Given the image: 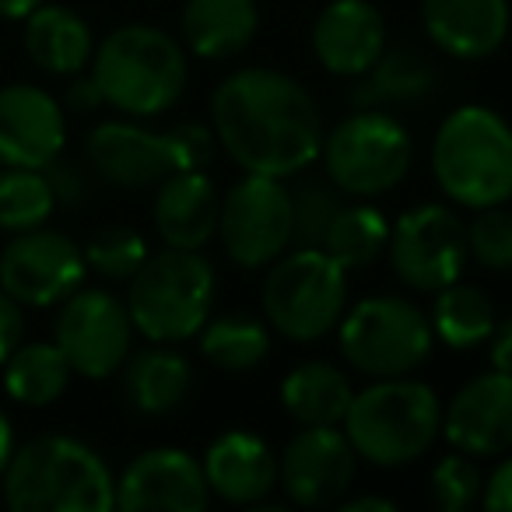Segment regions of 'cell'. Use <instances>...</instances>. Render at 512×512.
I'll return each instance as SVG.
<instances>
[{"instance_id": "9a60e30c", "label": "cell", "mask_w": 512, "mask_h": 512, "mask_svg": "<svg viewBox=\"0 0 512 512\" xmlns=\"http://www.w3.org/2000/svg\"><path fill=\"white\" fill-rule=\"evenodd\" d=\"M211 502L204 463L176 446L141 453L116 481V505L127 512H204Z\"/></svg>"}, {"instance_id": "ee69618b", "label": "cell", "mask_w": 512, "mask_h": 512, "mask_svg": "<svg viewBox=\"0 0 512 512\" xmlns=\"http://www.w3.org/2000/svg\"><path fill=\"white\" fill-rule=\"evenodd\" d=\"M39 4H46V0H0V18H8V22H25Z\"/></svg>"}, {"instance_id": "6da1fadb", "label": "cell", "mask_w": 512, "mask_h": 512, "mask_svg": "<svg viewBox=\"0 0 512 512\" xmlns=\"http://www.w3.org/2000/svg\"><path fill=\"white\" fill-rule=\"evenodd\" d=\"M218 148L242 172L302 176L323 151V113L313 92L278 67H239L211 95Z\"/></svg>"}, {"instance_id": "f1b7e54d", "label": "cell", "mask_w": 512, "mask_h": 512, "mask_svg": "<svg viewBox=\"0 0 512 512\" xmlns=\"http://www.w3.org/2000/svg\"><path fill=\"white\" fill-rule=\"evenodd\" d=\"M71 376L74 369L57 348V341L18 344L4 362V390L25 407H50L53 400L64 397Z\"/></svg>"}, {"instance_id": "8992f818", "label": "cell", "mask_w": 512, "mask_h": 512, "mask_svg": "<svg viewBox=\"0 0 512 512\" xmlns=\"http://www.w3.org/2000/svg\"><path fill=\"white\" fill-rule=\"evenodd\" d=\"M127 313L151 344H179L200 334L214 306V267L200 249L165 246L148 253L127 281Z\"/></svg>"}, {"instance_id": "8d00e7d4", "label": "cell", "mask_w": 512, "mask_h": 512, "mask_svg": "<svg viewBox=\"0 0 512 512\" xmlns=\"http://www.w3.org/2000/svg\"><path fill=\"white\" fill-rule=\"evenodd\" d=\"M165 144H169V155H172V169L186 172V169H207L214 158V148H218V137H214L211 123H197V120H186L176 123V127L162 130Z\"/></svg>"}, {"instance_id": "83f0119b", "label": "cell", "mask_w": 512, "mask_h": 512, "mask_svg": "<svg viewBox=\"0 0 512 512\" xmlns=\"http://www.w3.org/2000/svg\"><path fill=\"white\" fill-rule=\"evenodd\" d=\"M197 348L214 369L249 372L271 355V323L253 313H221L200 327Z\"/></svg>"}, {"instance_id": "7402d4cb", "label": "cell", "mask_w": 512, "mask_h": 512, "mask_svg": "<svg viewBox=\"0 0 512 512\" xmlns=\"http://www.w3.org/2000/svg\"><path fill=\"white\" fill-rule=\"evenodd\" d=\"M221 197L214 179L204 169L172 172L158 183L151 221L165 246L204 249L218 235Z\"/></svg>"}, {"instance_id": "d6986e66", "label": "cell", "mask_w": 512, "mask_h": 512, "mask_svg": "<svg viewBox=\"0 0 512 512\" xmlns=\"http://www.w3.org/2000/svg\"><path fill=\"white\" fill-rule=\"evenodd\" d=\"M386 50V18L369 0H330L313 22V53L337 78H362Z\"/></svg>"}, {"instance_id": "2e32d148", "label": "cell", "mask_w": 512, "mask_h": 512, "mask_svg": "<svg viewBox=\"0 0 512 512\" xmlns=\"http://www.w3.org/2000/svg\"><path fill=\"white\" fill-rule=\"evenodd\" d=\"M442 435L470 456H502L512 449V372H481L442 407Z\"/></svg>"}, {"instance_id": "ab89813d", "label": "cell", "mask_w": 512, "mask_h": 512, "mask_svg": "<svg viewBox=\"0 0 512 512\" xmlns=\"http://www.w3.org/2000/svg\"><path fill=\"white\" fill-rule=\"evenodd\" d=\"M60 106L71 109V113L88 116V113H95L99 106H106V99H102V92H99V85H95L92 74H74L71 85H67V92H64V102H60Z\"/></svg>"}, {"instance_id": "5b68a950", "label": "cell", "mask_w": 512, "mask_h": 512, "mask_svg": "<svg viewBox=\"0 0 512 512\" xmlns=\"http://www.w3.org/2000/svg\"><path fill=\"white\" fill-rule=\"evenodd\" d=\"M341 425L358 460L376 467H404L421 460L442 435V400L421 379H376L355 393Z\"/></svg>"}, {"instance_id": "ffe728a7", "label": "cell", "mask_w": 512, "mask_h": 512, "mask_svg": "<svg viewBox=\"0 0 512 512\" xmlns=\"http://www.w3.org/2000/svg\"><path fill=\"white\" fill-rule=\"evenodd\" d=\"M421 25L439 53L488 60L509 36V0H421Z\"/></svg>"}, {"instance_id": "d6a6232c", "label": "cell", "mask_w": 512, "mask_h": 512, "mask_svg": "<svg viewBox=\"0 0 512 512\" xmlns=\"http://www.w3.org/2000/svg\"><path fill=\"white\" fill-rule=\"evenodd\" d=\"M88 271L102 274L106 281H130L148 260V242L130 225H106L81 246Z\"/></svg>"}, {"instance_id": "74e56055", "label": "cell", "mask_w": 512, "mask_h": 512, "mask_svg": "<svg viewBox=\"0 0 512 512\" xmlns=\"http://www.w3.org/2000/svg\"><path fill=\"white\" fill-rule=\"evenodd\" d=\"M43 172H46V179H50L57 204L78 207V204H85L88 193H92V183H88V169H81L78 162H64V158H53V162L46 165Z\"/></svg>"}, {"instance_id": "cb8c5ba5", "label": "cell", "mask_w": 512, "mask_h": 512, "mask_svg": "<svg viewBox=\"0 0 512 512\" xmlns=\"http://www.w3.org/2000/svg\"><path fill=\"white\" fill-rule=\"evenodd\" d=\"M439 85L435 64L414 46H386L383 57L355 78L348 102L355 109H400L418 106Z\"/></svg>"}, {"instance_id": "8fae6325", "label": "cell", "mask_w": 512, "mask_h": 512, "mask_svg": "<svg viewBox=\"0 0 512 512\" xmlns=\"http://www.w3.org/2000/svg\"><path fill=\"white\" fill-rule=\"evenodd\" d=\"M390 267L407 288L435 295L453 285L467 264V225L449 204H418L390 225Z\"/></svg>"}, {"instance_id": "d590c367", "label": "cell", "mask_w": 512, "mask_h": 512, "mask_svg": "<svg viewBox=\"0 0 512 512\" xmlns=\"http://www.w3.org/2000/svg\"><path fill=\"white\" fill-rule=\"evenodd\" d=\"M467 253L484 271H512V211L502 204L481 207L467 225Z\"/></svg>"}, {"instance_id": "9c48e42d", "label": "cell", "mask_w": 512, "mask_h": 512, "mask_svg": "<svg viewBox=\"0 0 512 512\" xmlns=\"http://www.w3.org/2000/svg\"><path fill=\"white\" fill-rule=\"evenodd\" d=\"M323 172L348 197H383L411 172L414 144L386 109H355L323 137Z\"/></svg>"}, {"instance_id": "603a6c76", "label": "cell", "mask_w": 512, "mask_h": 512, "mask_svg": "<svg viewBox=\"0 0 512 512\" xmlns=\"http://www.w3.org/2000/svg\"><path fill=\"white\" fill-rule=\"evenodd\" d=\"M260 29L256 0H186L179 15V43L200 60H235Z\"/></svg>"}, {"instance_id": "b9f144b4", "label": "cell", "mask_w": 512, "mask_h": 512, "mask_svg": "<svg viewBox=\"0 0 512 512\" xmlns=\"http://www.w3.org/2000/svg\"><path fill=\"white\" fill-rule=\"evenodd\" d=\"M488 362L498 372H512V316H505L502 323H495L488 337Z\"/></svg>"}, {"instance_id": "30bf717a", "label": "cell", "mask_w": 512, "mask_h": 512, "mask_svg": "<svg viewBox=\"0 0 512 512\" xmlns=\"http://www.w3.org/2000/svg\"><path fill=\"white\" fill-rule=\"evenodd\" d=\"M218 239L225 256L242 271H264L292 249V197L274 176L246 172L221 197Z\"/></svg>"}, {"instance_id": "7bdbcfd3", "label": "cell", "mask_w": 512, "mask_h": 512, "mask_svg": "<svg viewBox=\"0 0 512 512\" xmlns=\"http://www.w3.org/2000/svg\"><path fill=\"white\" fill-rule=\"evenodd\" d=\"M337 509L341 512H397V502L383 495H355V498L344 495L341 502H337Z\"/></svg>"}, {"instance_id": "277c9868", "label": "cell", "mask_w": 512, "mask_h": 512, "mask_svg": "<svg viewBox=\"0 0 512 512\" xmlns=\"http://www.w3.org/2000/svg\"><path fill=\"white\" fill-rule=\"evenodd\" d=\"M439 190L467 211L512 200V127L488 106H460L432 141Z\"/></svg>"}, {"instance_id": "60d3db41", "label": "cell", "mask_w": 512, "mask_h": 512, "mask_svg": "<svg viewBox=\"0 0 512 512\" xmlns=\"http://www.w3.org/2000/svg\"><path fill=\"white\" fill-rule=\"evenodd\" d=\"M481 502L488 505V509L512 512V456H505V460L491 470L488 484H484V491H481Z\"/></svg>"}, {"instance_id": "1f68e13d", "label": "cell", "mask_w": 512, "mask_h": 512, "mask_svg": "<svg viewBox=\"0 0 512 512\" xmlns=\"http://www.w3.org/2000/svg\"><path fill=\"white\" fill-rule=\"evenodd\" d=\"M57 197L43 169H18L8 165L0 172V228L4 232H29L50 221Z\"/></svg>"}, {"instance_id": "4dcf8cb0", "label": "cell", "mask_w": 512, "mask_h": 512, "mask_svg": "<svg viewBox=\"0 0 512 512\" xmlns=\"http://www.w3.org/2000/svg\"><path fill=\"white\" fill-rule=\"evenodd\" d=\"M386 242H390V221L383 218V211L369 204H344L337 218L330 221L320 249L351 274L376 264L386 253Z\"/></svg>"}, {"instance_id": "7a4b0ae2", "label": "cell", "mask_w": 512, "mask_h": 512, "mask_svg": "<svg viewBox=\"0 0 512 512\" xmlns=\"http://www.w3.org/2000/svg\"><path fill=\"white\" fill-rule=\"evenodd\" d=\"M15 512H109L116 481L106 460L71 435H39L15 449L0 474Z\"/></svg>"}, {"instance_id": "e0dca14e", "label": "cell", "mask_w": 512, "mask_h": 512, "mask_svg": "<svg viewBox=\"0 0 512 512\" xmlns=\"http://www.w3.org/2000/svg\"><path fill=\"white\" fill-rule=\"evenodd\" d=\"M67 144L60 99L39 85L0 88V162L18 169H46Z\"/></svg>"}, {"instance_id": "f6af8a7d", "label": "cell", "mask_w": 512, "mask_h": 512, "mask_svg": "<svg viewBox=\"0 0 512 512\" xmlns=\"http://www.w3.org/2000/svg\"><path fill=\"white\" fill-rule=\"evenodd\" d=\"M11 453H15V428H11V418L4 414V407H0V474L8 467Z\"/></svg>"}, {"instance_id": "ac0fdd59", "label": "cell", "mask_w": 512, "mask_h": 512, "mask_svg": "<svg viewBox=\"0 0 512 512\" xmlns=\"http://www.w3.org/2000/svg\"><path fill=\"white\" fill-rule=\"evenodd\" d=\"M85 158L95 176L123 190H148L176 172L165 134L123 120H109L88 130Z\"/></svg>"}, {"instance_id": "484cf974", "label": "cell", "mask_w": 512, "mask_h": 512, "mask_svg": "<svg viewBox=\"0 0 512 512\" xmlns=\"http://www.w3.org/2000/svg\"><path fill=\"white\" fill-rule=\"evenodd\" d=\"M193 386V365L172 348H144L123 362V393L148 418L172 414Z\"/></svg>"}, {"instance_id": "7c38bea8", "label": "cell", "mask_w": 512, "mask_h": 512, "mask_svg": "<svg viewBox=\"0 0 512 512\" xmlns=\"http://www.w3.org/2000/svg\"><path fill=\"white\" fill-rule=\"evenodd\" d=\"M53 341L71 369L85 379H109L123 369L134 344V320L127 302L106 288H78L60 302Z\"/></svg>"}, {"instance_id": "836d02e7", "label": "cell", "mask_w": 512, "mask_h": 512, "mask_svg": "<svg viewBox=\"0 0 512 512\" xmlns=\"http://www.w3.org/2000/svg\"><path fill=\"white\" fill-rule=\"evenodd\" d=\"M292 197V246H323L330 221L341 211V190L330 179H299Z\"/></svg>"}, {"instance_id": "f546056e", "label": "cell", "mask_w": 512, "mask_h": 512, "mask_svg": "<svg viewBox=\"0 0 512 512\" xmlns=\"http://www.w3.org/2000/svg\"><path fill=\"white\" fill-rule=\"evenodd\" d=\"M432 334L453 351H474L488 344L495 330V306L477 285H463L460 278L453 285L439 288L432 302Z\"/></svg>"}, {"instance_id": "ba28073f", "label": "cell", "mask_w": 512, "mask_h": 512, "mask_svg": "<svg viewBox=\"0 0 512 512\" xmlns=\"http://www.w3.org/2000/svg\"><path fill=\"white\" fill-rule=\"evenodd\" d=\"M432 320L400 295H372L344 309L337 344L344 362L369 379L411 376L432 358Z\"/></svg>"}, {"instance_id": "4fadbf2b", "label": "cell", "mask_w": 512, "mask_h": 512, "mask_svg": "<svg viewBox=\"0 0 512 512\" xmlns=\"http://www.w3.org/2000/svg\"><path fill=\"white\" fill-rule=\"evenodd\" d=\"M85 274L88 264L78 242L46 225L15 232L0 253V288L29 309L60 306L85 285Z\"/></svg>"}, {"instance_id": "44dd1931", "label": "cell", "mask_w": 512, "mask_h": 512, "mask_svg": "<svg viewBox=\"0 0 512 512\" xmlns=\"http://www.w3.org/2000/svg\"><path fill=\"white\" fill-rule=\"evenodd\" d=\"M204 477L211 495H218L228 505H249L271 498L278 488V456L260 439L256 432L246 428H228L207 446L204 453Z\"/></svg>"}, {"instance_id": "4316f807", "label": "cell", "mask_w": 512, "mask_h": 512, "mask_svg": "<svg viewBox=\"0 0 512 512\" xmlns=\"http://www.w3.org/2000/svg\"><path fill=\"white\" fill-rule=\"evenodd\" d=\"M351 400H355V386H351L348 372L330 362H320V358L295 365L281 383V407L302 428L341 425Z\"/></svg>"}, {"instance_id": "3957f363", "label": "cell", "mask_w": 512, "mask_h": 512, "mask_svg": "<svg viewBox=\"0 0 512 512\" xmlns=\"http://www.w3.org/2000/svg\"><path fill=\"white\" fill-rule=\"evenodd\" d=\"M92 78L106 106L127 116H162L183 99L190 64L186 46L158 25L113 29L92 57Z\"/></svg>"}, {"instance_id": "52a82bcc", "label": "cell", "mask_w": 512, "mask_h": 512, "mask_svg": "<svg viewBox=\"0 0 512 512\" xmlns=\"http://www.w3.org/2000/svg\"><path fill=\"white\" fill-rule=\"evenodd\" d=\"M260 302L271 330L295 344H313L348 309V271L320 246H292L267 267Z\"/></svg>"}, {"instance_id": "f35d334b", "label": "cell", "mask_w": 512, "mask_h": 512, "mask_svg": "<svg viewBox=\"0 0 512 512\" xmlns=\"http://www.w3.org/2000/svg\"><path fill=\"white\" fill-rule=\"evenodd\" d=\"M22 337H25V306L0 288V365L8 362L11 351L22 344Z\"/></svg>"}, {"instance_id": "5bb4252c", "label": "cell", "mask_w": 512, "mask_h": 512, "mask_svg": "<svg viewBox=\"0 0 512 512\" xmlns=\"http://www.w3.org/2000/svg\"><path fill=\"white\" fill-rule=\"evenodd\" d=\"M358 453L337 425H306L278 456V488L299 509L337 505L355 484Z\"/></svg>"}, {"instance_id": "e575fe53", "label": "cell", "mask_w": 512, "mask_h": 512, "mask_svg": "<svg viewBox=\"0 0 512 512\" xmlns=\"http://www.w3.org/2000/svg\"><path fill=\"white\" fill-rule=\"evenodd\" d=\"M484 477L481 467L474 463L470 453H446L432 467V502L442 512H463L474 502H481Z\"/></svg>"}, {"instance_id": "d4e9b609", "label": "cell", "mask_w": 512, "mask_h": 512, "mask_svg": "<svg viewBox=\"0 0 512 512\" xmlns=\"http://www.w3.org/2000/svg\"><path fill=\"white\" fill-rule=\"evenodd\" d=\"M25 53L46 74L74 78L95 57V39L88 22L67 4H39L25 18Z\"/></svg>"}]
</instances>
